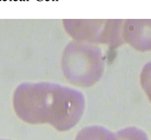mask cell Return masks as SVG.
<instances>
[{"label":"cell","mask_w":151,"mask_h":140,"mask_svg":"<svg viewBox=\"0 0 151 140\" xmlns=\"http://www.w3.org/2000/svg\"><path fill=\"white\" fill-rule=\"evenodd\" d=\"M116 135L118 140H149L145 132L135 127L124 128Z\"/></svg>","instance_id":"4"},{"label":"cell","mask_w":151,"mask_h":140,"mask_svg":"<svg viewBox=\"0 0 151 140\" xmlns=\"http://www.w3.org/2000/svg\"><path fill=\"white\" fill-rule=\"evenodd\" d=\"M63 70L70 82L80 87L93 86L100 79L103 62L99 48L73 42L63 56Z\"/></svg>","instance_id":"2"},{"label":"cell","mask_w":151,"mask_h":140,"mask_svg":"<svg viewBox=\"0 0 151 140\" xmlns=\"http://www.w3.org/2000/svg\"><path fill=\"white\" fill-rule=\"evenodd\" d=\"M75 140H118L116 134L101 126L84 128L79 132Z\"/></svg>","instance_id":"3"},{"label":"cell","mask_w":151,"mask_h":140,"mask_svg":"<svg viewBox=\"0 0 151 140\" xmlns=\"http://www.w3.org/2000/svg\"><path fill=\"white\" fill-rule=\"evenodd\" d=\"M17 115L30 124L47 123L57 131H69L84 111L85 98L77 90L49 82L26 83L14 99Z\"/></svg>","instance_id":"1"}]
</instances>
